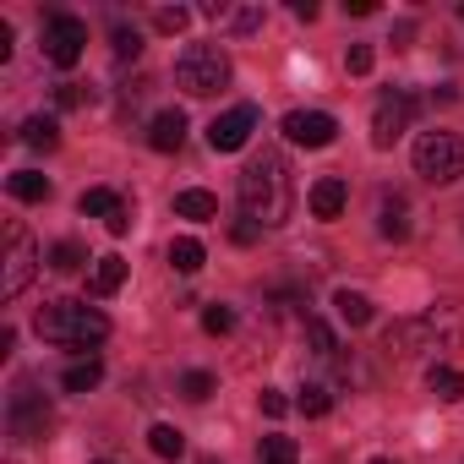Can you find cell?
I'll return each mask as SVG.
<instances>
[{
  "instance_id": "8",
  "label": "cell",
  "mask_w": 464,
  "mask_h": 464,
  "mask_svg": "<svg viewBox=\"0 0 464 464\" xmlns=\"http://www.w3.org/2000/svg\"><path fill=\"white\" fill-rule=\"evenodd\" d=\"M34 268H39V246H34V236H28V224L12 218V224H6V279H0V295L17 301V295L28 290Z\"/></svg>"
},
{
  "instance_id": "7",
  "label": "cell",
  "mask_w": 464,
  "mask_h": 464,
  "mask_svg": "<svg viewBox=\"0 0 464 464\" xmlns=\"http://www.w3.org/2000/svg\"><path fill=\"white\" fill-rule=\"evenodd\" d=\"M415 328H420V350H459V344H464V301H459V295L431 301V306L415 317Z\"/></svg>"
},
{
  "instance_id": "23",
  "label": "cell",
  "mask_w": 464,
  "mask_h": 464,
  "mask_svg": "<svg viewBox=\"0 0 464 464\" xmlns=\"http://www.w3.org/2000/svg\"><path fill=\"white\" fill-rule=\"evenodd\" d=\"M121 202H126V197H121V191H110V186H93V191H82V202H77V208H82V213H93V218H104V224H110V218H115V208H121Z\"/></svg>"
},
{
  "instance_id": "38",
  "label": "cell",
  "mask_w": 464,
  "mask_h": 464,
  "mask_svg": "<svg viewBox=\"0 0 464 464\" xmlns=\"http://www.w3.org/2000/svg\"><path fill=\"white\" fill-rule=\"evenodd\" d=\"M126 229H131V202H121L115 218H110V236H126Z\"/></svg>"
},
{
  "instance_id": "24",
  "label": "cell",
  "mask_w": 464,
  "mask_h": 464,
  "mask_svg": "<svg viewBox=\"0 0 464 464\" xmlns=\"http://www.w3.org/2000/svg\"><path fill=\"white\" fill-rule=\"evenodd\" d=\"M202 241H191V236H180V241H169V263H175V274H197L202 268Z\"/></svg>"
},
{
  "instance_id": "28",
  "label": "cell",
  "mask_w": 464,
  "mask_h": 464,
  "mask_svg": "<svg viewBox=\"0 0 464 464\" xmlns=\"http://www.w3.org/2000/svg\"><path fill=\"white\" fill-rule=\"evenodd\" d=\"M301 410L317 420V415H328V410H334V393H328L323 382H306V388H301Z\"/></svg>"
},
{
  "instance_id": "9",
  "label": "cell",
  "mask_w": 464,
  "mask_h": 464,
  "mask_svg": "<svg viewBox=\"0 0 464 464\" xmlns=\"http://www.w3.org/2000/svg\"><path fill=\"white\" fill-rule=\"evenodd\" d=\"M415 110H420V99H415L410 88H388V93L377 99V110H372V142H377V148H393V142L410 131Z\"/></svg>"
},
{
  "instance_id": "3",
  "label": "cell",
  "mask_w": 464,
  "mask_h": 464,
  "mask_svg": "<svg viewBox=\"0 0 464 464\" xmlns=\"http://www.w3.org/2000/svg\"><path fill=\"white\" fill-rule=\"evenodd\" d=\"M229 82V55L218 44H186L180 61H175V88L191 93V99H208Z\"/></svg>"
},
{
  "instance_id": "41",
  "label": "cell",
  "mask_w": 464,
  "mask_h": 464,
  "mask_svg": "<svg viewBox=\"0 0 464 464\" xmlns=\"http://www.w3.org/2000/svg\"><path fill=\"white\" fill-rule=\"evenodd\" d=\"M372 464H399V459H372Z\"/></svg>"
},
{
  "instance_id": "20",
  "label": "cell",
  "mask_w": 464,
  "mask_h": 464,
  "mask_svg": "<svg viewBox=\"0 0 464 464\" xmlns=\"http://www.w3.org/2000/svg\"><path fill=\"white\" fill-rule=\"evenodd\" d=\"M121 285H126V257H115V252L99 257L93 263V295H115Z\"/></svg>"
},
{
  "instance_id": "12",
  "label": "cell",
  "mask_w": 464,
  "mask_h": 464,
  "mask_svg": "<svg viewBox=\"0 0 464 464\" xmlns=\"http://www.w3.org/2000/svg\"><path fill=\"white\" fill-rule=\"evenodd\" d=\"M186 142V115L180 110H159L153 121H148V148L153 153H175Z\"/></svg>"
},
{
  "instance_id": "22",
  "label": "cell",
  "mask_w": 464,
  "mask_h": 464,
  "mask_svg": "<svg viewBox=\"0 0 464 464\" xmlns=\"http://www.w3.org/2000/svg\"><path fill=\"white\" fill-rule=\"evenodd\" d=\"M257 464H301V448H295V437H285V431L263 437V448H257Z\"/></svg>"
},
{
  "instance_id": "40",
  "label": "cell",
  "mask_w": 464,
  "mask_h": 464,
  "mask_svg": "<svg viewBox=\"0 0 464 464\" xmlns=\"http://www.w3.org/2000/svg\"><path fill=\"white\" fill-rule=\"evenodd\" d=\"M431 99H437V104H453V99H459V88H453V82H442V88H431Z\"/></svg>"
},
{
  "instance_id": "34",
  "label": "cell",
  "mask_w": 464,
  "mask_h": 464,
  "mask_svg": "<svg viewBox=\"0 0 464 464\" xmlns=\"http://www.w3.org/2000/svg\"><path fill=\"white\" fill-rule=\"evenodd\" d=\"M202 328L208 334H229V328H236V312H229V306H208L202 312Z\"/></svg>"
},
{
  "instance_id": "11",
  "label": "cell",
  "mask_w": 464,
  "mask_h": 464,
  "mask_svg": "<svg viewBox=\"0 0 464 464\" xmlns=\"http://www.w3.org/2000/svg\"><path fill=\"white\" fill-rule=\"evenodd\" d=\"M285 137L301 142V148H328L339 137V121L328 110H290L285 115Z\"/></svg>"
},
{
  "instance_id": "13",
  "label": "cell",
  "mask_w": 464,
  "mask_h": 464,
  "mask_svg": "<svg viewBox=\"0 0 464 464\" xmlns=\"http://www.w3.org/2000/svg\"><path fill=\"white\" fill-rule=\"evenodd\" d=\"M344 208H350V186H344L339 175H323V180L312 186V213H317V218H339Z\"/></svg>"
},
{
  "instance_id": "17",
  "label": "cell",
  "mask_w": 464,
  "mask_h": 464,
  "mask_svg": "<svg viewBox=\"0 0 464 464\" xmlns=\"http://www.w3.org/2000/svg\"><path fill=\"white\" fill-rule=\"evenodd\" d=\"M99 382H104V366H99L93 355H88V361H72V366L61 372V388H66V393H88V388H99Z\"/></svg>"
},
{
  "instance_id": "2",
  "label": "cell",
  "mask_w": 464,
  "mask_h": 464,
  "mask_svg": "<svg viewBox=\"0 0 464 464\" xmlns=\"http://www.w3.org/2000/svg\"><path fill=\"white\" fill-rule=\"evenodd\" d=\"M34 328H39L44 344H61V350H88V344L110 339V317L88 301H44Z\"/></svg>"
},
{
  "instance_id": "10",
  "label": "cell",
  "mask_w": 464,
  "mask_h": 464,
  "mask_svg": "<svg viewBox=\"0 0 464 464\" xmlns=\"http://www.w3.org/2000/svg\"><path fill=\"white\" fill-rule=\"evenodd\" d=\"M252 131H257V104H236L229 115H213L208 148H213V153H236V148L252 142Z\"/></svg>"
},
{
  "instance_id": "16",
  "label": "cell",
  "mask_w": 464,
  "mask_h": 464,
  "mask_svg": "<svg viewBox=\"0 0 464 464\" xmlns=\"http://www.w3.org/2000/svg\"><path fill=\"white\" fill-rule=\"evenodd\" d=\"M426 388H431V393H437L442 404H459V399H464V372H459V366H442V361H437V366L426 372Z\"/></svg>"
},
{
  "instance_id": "15",
  "label": "cell",
  "mask_w": 464,
  "mask_h": 464,
  "mask_svg": "<svg viewBox=\"0 0 464 464\" xmlns=\"http://www.w3.org/2000/svg\"><path fill=\"white\" fill-rule=\"evenodd\" d=\"M175 218L208 224V218H218V197H213V191H202V186H191V191H180V197H175Z\"/></svg>"
},
{
  "instance_id": "6",
  "label": "cell",
  "mask_w": 464,
  "mask_h": 464,
  "mask_svg": "<svg viewBox=\"0 0 464 464\" xmlns=\"http://www.w3.org/2000/svg\"><path fill=\"white\" fill-rule=\"evenodd\" d=\"M50 399L34 388V382H17L12 388V399H6V431L17 437V442H39L44 431H50Z\"/></svg>"
},
{
  "instance_id": "25",
  "label": "cell",
  "mask_w": 464,
  "mask_h": 464,
  "mask_svg": "<svg viewBox=\"0 0 464 464\" xmlns=\"http://www.w3.org/2000/svg\"><path fill=\"white\" fill-rule=\"evenodd\" d=\"M306 344H312V355H323V361L339 355V339H334V328H328L323 317H306Z\"/></svg>"
},
{
  "instance_id": "39",
  "label": "cell",
  "mask_w": 464,
  "mask_h": 464,
  "mask_svg": "<svg viewBox=\"0 0 464 464\" xmlns=\"http://www.w3.org/2000/svg\"><path fill=\"white\" fill-rule=\"evenodd\" d=\"M344 12H350V17H372V12H377V0H344Z\"/></svg>"
},
{
  "instance_id": "18",
  "label": "cell",
  "mask_w": 464,
  "mask_h": 464,
  "mask_svg": "<svg viewBox=\"0 0 464 464\" xmlns=\"http://www.w3.org/2000/svg\"><path fill=\"white\" fill-rule=\"evenodd\" d=\"M23 142H28V148H39V153H50V148L61 142L55 115H28V121H23Z\"/></svg>"
},
{
  "instance_id": "27",
  "label": "cell",
  "mask_w": 464,
  "mask_h": 464,
  "mask_svg": "<svg viewBox=\"0 0 464 464\" xmlns=\"http://www.w3.org/2000/svg\"><path fill=\"white\" fill-rule=\"evenodd\" d=\"M82 263H88V252H82L77 241H61V246L50 252V268H55V274H77Z\"/></svg>"
},
{
  "instance_id": "5",
  "label": "cell",
  "mask_w": 464,
  "mask_h": 464,
  "mask_svg": "<svg viewBox=\"0 0 464 464\" xmlns=\"http://www.w3.org/2000/svg\"><path fill=\"white\" fill-rule=\"evenodd\" d=\"M39 44H44V61H50V66L72 72V66L82 61V50H88V23L72 17V12H55V17H44Z\"/></svg>"
},
{
  "instance_id": "31",
  "label": "cell",
  "mask_w": 464,
  "mask_h": 464,
  "mask_svg": "<svg viewBox=\"0 0 464 464\" xmlns=\"http://www.w3.org/2000/svg\"><path fill=\"white\" fill-rule=\"evenodd\" d=\"M180 393H186L191 404L213 399V372H186V377H180Z\"/></svg>"
},
{
  "instance_id": "21",
  "label": "cell",
  "mask_w": 464,
  "mask_h": 464,
  "mask_svg": "<svg viewBox=\"0 0 464 464\" xmlns=\"http://www.w3.org/2000/svg\"><path fill=\"white\" fill-rule=\"evenodd\" d=\"M334 312H339V323H350V328H366V323H372V301H366L361 290H339V295H334Z\"/></svg>"
},
{
  "instance_id": "19",
  "label": "cell",
  "mask_w": 464,
  "mask_h": 464,
  "mask_svg": "<svg viewBox=\"0 0 464 464\" xmlns=\"http://www.w3.org/2000/svg\"><path fill=\"white\" fill-rule=\"evenodd\" d=\"M6 191H12L17 202H44V197H50V175H39V169H17V175L6 180Z\"/></svg>"
},
{
  "instance_id": "30",
  "label": "cell",
  "mask_w": 464,
  "mask_h": 464,
  "mask_svg": "<svg viewBox=\"0 0 464 464\" xmlns=\"http://www.w3.org/2000/svg\"><path fill=\"white\" fill-rule=\"evenodd\" d=\"M372 66H377V50H372V44H350V50H344V72H350V77H366Z\"/></svg>"
},
{
  "instance_id": "32",
  "label": "cell",
  "mask_w": 464,
  "mask_h": 464,
  "mask_svg": "<svg viewBox=\"0 0 464 464\" xmlns=\"http://www.w3.org/2000/svg\"><path fill=\"white\" fill-rule=\"evenodd\" d=\"M186 23H191L186 6H159V12H153V28H159V34H180Z\"/></svg>"
},
{
  "instance_id": "4",
  "label": "cell",
  "mask_w": 464,
  "mask_h": 464,
  "mask_svg": "<svg viewBox=\"0 0 464 464\" xmlns=\"http://www.w3.org/2000/svg\"><path fill=\"white\" fill-rule=\"evenodd\" d=\"M415 175H426L431 186H453L464 175V137L453 131H426L415 142Z\"/></svg>"
},
{
  "instance_id": "33",
  "label": "cell",
  "mask_w": 464,
  "mask_h": 464,
  "mask_svg": "<svg viewBox=\"0 0 464 464\" xmlns=\"http://www.w3.org/2000/svg\"><path fill=\"white\" fill-rule=\"evenodd\" d=\"M55 104H61V110H82V104H93V88H82V82H61Z\"/></svg>"
},
{
  "instance_id": "14",
  "label": "cell",
  "mask_w": 464,
  "mask_h": 464,
  "mask_svg": "<svg viewBox=\"0 0 464 464\" xmlns=\"http://www.w3.org/2000/svg\"><path fill=\"white\" fill-rule=\"evenodd\" d=\"M382 241H410V202H404V191H382Z\"/></svg>"
},
{
  "instance_id": "43",
  "label": "cell",
  "mask_w": 464,
  "mask_h": 464,
  "mask_svg": "<svg viewBox=\"0 0 464 464\" xmlns=\"http://www.w3.org/2000/svg\"><path fill=\"white\" fill-rule=\"evenodd\" d=\"M99 464H104V459H99Z\"/></svg>"
},
{
  "instance_id": "35",
  "label": "cell",
  "mask_w": 464,
  "mask_h": 464,
  "mask_svg": "<svg viewBox=\"0 0 464 464\" xmlns=\"http://www.w3.org/2000/svg\"><path fill=\"white\" fill-rule=\"evenodd\" d=\"M257 404H263V415H274V420H279V415L290 410V399H285L279 388H263V393H257Z\"/></svg>"
},
{
  "instance_id": "26",
  "label": "cell",
  "mask_w": 464,
  "mask_h": 464,
  "mask_svg": "<svg viewBox=\"0 0 464 464\" xmlns=\"http://www.w3.org/2000/svg\"><path fill=\"white\" fill-rule=\"evenodd\" d=\"M148 448H153L159 459H180V453H186V437H180L175 426H164V420H159V426L148 431Z\"/></svg>"
},
{
  "instance_id": "1",
  "label": "cell",
  "mask_w": 464,
  "mask_h": 464,
  "mask_svg": "<svg viewBox=\"0 0 464 464\" xmlns=\"http://www.w3.org/2000/svg\"><path fill=\"white\" fill-rule=\"evenodd\" d=\"M241 218H252L257 229H279L290 213H295V180H290V164L285 153L263 148L246 169H241Z\"/></svg>"
},
{
  "instance_id": "36",
  "label": "cell",
  "mask_w": 464,
  "mask_h": 464,
  "mask_svg": "<svg viewBox=\"0 0 464 464\" xmlns=\"http://www.w3.org/2000/svg\"><path fill=\"white\" fill-rule=\"evenodd\" d=\"M257 236H263V229H257V224H252V218H241V224H236V229H229V241H236V246H252V241H257Z\"/></svg>"
},
{
  "instance_id": "29",
  "label": "cell",
  "mask_w": 464,
  "mask_h": 464,
  "mask_svg": "<svg viewBox=\"0 0 464 464\" xmlns=\"http://www.w3.org/2000/svg\"><path fill=\"white\" fill-rule=\"evenodd\" d=\"M110 39H115V55H121V61H137V55H142V34H137V28L115 23V34H110Z\"/></svg>"
},
{
  "instance_id": "37",
  "label": "cell",
  "mask_w": 464,
  "mask_h": 464,
  "mask_svg": "<svg viewBox=\"0 0 464 464\" xmlns=\"http://www.w3.org/2000/svg\"><path fill=\"white\" fill-rule=\"evenodd\" d=\"M410 39H415V23H410V17L393 23V39H388V44H393V50H410Z\"/></svg>"
},
{
  "instance_id": "42",
  "label": "cell",
  "mask_w": 464,
  "mask_h": 464,
  "mask_svg": "<svg viewBox=\"0 0 464 464\" xmlns=\"http://www.w3.org/2000/svg\"><path fill=\"white\" fill-rule=\"evenodd\" d=\"M459 17H464V6H459Z\"/></svg>"
}]
</instances>
